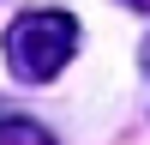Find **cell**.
<instances>
[{
  "label": "cell",
  "instance_id": "obj_4",
  "mask_svg": "<svg viewBox=\"0 0 150 145\" xmlns=\"http://www.w3.org/2000/svg\"><path fill=\"white\" fill-rule=\"evenodd\" d=\"M144 60H150V48H144Z\"/></svg>",
  "mask_w": 150,
  "mask_h": 145
},
{
  "label": "cell",
  "instance_id": "obj_3",
  "mask_svg": "<svg viewBox=\"0 0 150 145\" xmlns=\"http://www.w3.org/2000/svg\"><path fill=\"white\" fill-rule=\"evenodd\" d=\"M126 6H138V12H150V0H126Z\"/></svg>",
  "mask_w": 150,
  "mask_h": 145
},
{
  "label": "cell",
  "instance_id": "obj_2",
  "mask_svg": "<svg viewBox=\"0 0 150 145\" xmlns=\"http://www.w3.org/2000/svg\"><path fill=\"white\" fill-rule=\"evenodd\" d=\"M0 145H54V133L42 121H24V115H0Z\"/></svg>",
  "mask_w": 150,
  "mask_h": 145
},
{
  "label": "cell",
  "instance_id": "obj_1",
  "mask_svg": "<svg viewBox=\"0 0 150 145\" xmlns=\"http://www.w3.org/2000/svg\"><path fill=\"white\" fill-rule=\"evenodd\" d=\"M72 48H78V18L42 6V12L12 18V30H6V67H12V79H24V85H48L72 60Z\"/></svg>",
  "mask_w": 150,
  "mask_h": 145
}]
</instances>
